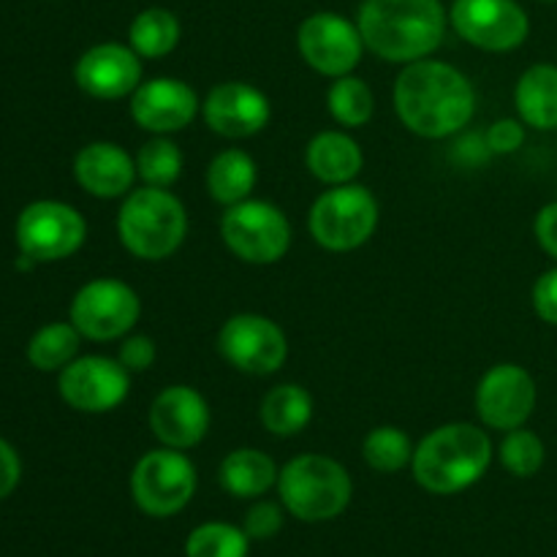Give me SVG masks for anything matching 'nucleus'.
I'll list each match as a JSON object with an SVG mask.
<instances>
[{"label": "nucleus", "mask_w": 557, "mask_h": 557, "mask_svg": "<svg viewBox=\"0 0 557 557\" xmlns=\"http://www.w3.org/2000/svg\"><path fill=\"white\" fill-rule=\"evenodd\" d=\"M400 123L424 139H446L466 128L476 112V90L460 69L441 60H413L395 82Z\"/></svg>", "instance_id": "f257e3e1"}, {"label": "nucleus", "mask_w": 557, "mask_h": 557, "mask_svg": "<svg viewBox=\"0 0 557 557\" xmlns=\"http://www.w3.org/2000/svg\"><path fill=\"white\" fill-rule=\"evenodd\" d=\"M313 419V397L299 384H281L267 392L261 403V424L277 438L302 433Z\"/></svg>", "instance_id": "393cba45"}, {"label": "nucleus", "mask_w": 557, "mask_h": 557, "mask_svg": "<svg viewBox=\"0 0 557 557\" xmlns=\"http://www.w3.org/2000/svg\"><path fill=\"white\" fill-rule=\"evenodd\" d=\"M139 294L123 281L98 277L85 283L71 302V324L87 341H120L139 321Z\"/></svg>", "instance_id": "1a4fd4ad"}, {"label": "nucleus", "mask_w": 557, "mask_h": 557, "mask_svg": "<svg viewBox=\"0 0 557 557\" xmlns=\"http://www.w3.org/2000/svg\"><path fill=\"white\" fill-rule=\"evenodd\" d=\"M60 397L74 411L107 413L128 397L131 373L120 359L79 357L60 370Z\"/></svg>", "instance_id": "4468645a"}, {"label": "nucleus", "mask_w": 557, "mask_h": 557, "mask_svg": "<svg viewBox=\"0 0 557 557\" xmlns=\"http://www.w3.org/2000/svg\"><path fill=\"white\" fill-rule=\"evenodd\" d=\"M281 528H283V511L281 506L270 504V500H259L256 506H250L243 522V531L248 533L253 542L272 539L275 533H281Z\"/></svg>", "instance_id": "473e14b6"}, {"label": "nucleus", "mask_w": 557, "mask_h": 557, "mask_svg": "<svg viewBox=\"0 0 557 557\" xmlns=\"http://www.w3.org/2000/svg\"><path fill=\"white\" fill-rule=\"evenodd\" d=\"M74 177L96 199H120L131 190L136 172V158H131L114 141H92L74 158Z\"/></svg>", "instance_id": "aec40b11"}, {"label": "nucleus", "mask_w": 557, "mask_h": 557, "mask_svg": "<svg viewBox=\"0 0 557 557\" xmlns=\"http://www.w3.org/2000/svg\"><path fill=\"white\" fill-rule=\"evenodd\" d=\"M297 47L310 69L332 79L351 74L364 52L359 27L332 11H319L299 25Z\"/></svg>", "instance_id": "ddd939ff"}, {"label": "nucleus", "mask_w": 557, "mask_h": 557, "mask_svg": "<svg viewBox=\"0 0 557 557\" xmlns=\"http://www.w3.org/2000/svg\"><path fill=\"white\" fill-rule=\"evenodd\" d=\"M547 3H557V0H547Z\"/></svg>", "instance_id": "58836bf2"}, {"label": "nucleus", "mask_w": 557, "mask_h": 557, "mask_svg": "<svg viewBox=\"0 0 557 557\" xmlns=\"http://www.w3.org/2000/svg\"><path fill=\"white\" fill-rule=\"evenodd\" d=\"M210 406L194 386H169L150 406V430L169 449H194L210 433Z\"/></svg>", "instance_id": "a211bd4d"}, {"label": "nucleus", "mask_w": 557, "mask_h": 557, "mask_svg": "<svg viewBox=\"0 0 557 557\" xmlns=\"http://www.w3.org/2000/svg\"><path fill=\"white\" fill-rule=\"evenodd\" d=\"M117 359L128 373H145V370H150L156 364V343L145 335L125 337L120 343Z\"/></svg>", "instance_id": "72a5a7b5"}, {"label": "nucleus", "mask_w": 557, "mask_h": 557, "mask_svg": "<svg viewBox=\"0 0 557 557\" xmlns=\"http://www.w3.org/2000/svg\"><path fill=\"white\" fill-rule=\"evenodd\" d=\"M413 449L417 446L411 444V438L400 428L386 424V428L370 430L362 444V457L373 471L397 473L406 466H411Z\"/></svg>", "instance_id": "c756f323"}, {"label": "nucleus", "mask_w": 557, "mask_h": 557, "mask_svg": "<svg viewBox=\"0 0 557 557\" xmlns=\"http://www.w3.org/2000/svg\"><path fill=\"white\" fill-rule=\"evenodd\" d=\"M484 141H487L490 152H498V156H511V152L520 150L522 141H525V128L520 125V120H509V117L498 120V123H493L487 128Z\"/></svg>", "instance_id": "f704fd0d"}, {"label": "nucleus", "mask_w": 557, "mask_h": 557, "mask_svg": "<svg viewBox=\"0 0 557 557\" xmlns=\"http://www.w3.org/2000/svg\"><path fill=\"white\" fill-rule=\"evenodd\" d=\"M310 174L324 185H346L362 172V147L346 131H321L305 150Z\"/></svg>", "instance_id": "412c9836"}, {"label": "nucleus", "mask_w": 557, "mask_h": 557, "mask_svg": "<svg viewBox=\"0 0 557 557\" xmlns=\"http://www.w3.org/2000/svg\"><path fill=\"white\" fill-rule=\"evenodd\" d=\"M196 493V468L180 449H152L131 473V495L145 515L174 517Z\"/></svg>", "instance_id": "6e6552de"}, {"label": "nucleus", "mask_w": 557, "mask_h": 557, "mask_svg": "<svg viewBox=\"0 0 557 557\" xmlns=\"http://www.w3.org/2000/svg\"><path fill=\"white\" fill-rule=\"evenodd\" d=\"M221 234L226 248L248 264H275L292 245V223L275 205L245 199L223 212Z\"/></svg>", "instance_id": "0eeeda50"}, {"label": "nucleus", "mask_w": 557, "mask_h": 557, "mask_svg": "<svg viewBox=\"0 0 557 557\" xmlns=\"http://www.w3.org/2000/svg\"><path fill=\"white\" fill-rule=\"evenodd\" d=\"M533 232H536V239L544 253L553 256L557 261V201H549L547 207H542L536 223H533Z\"/></svg>", "instance_id": "e433bc0d"}, {"label": "nucleus", "mask_w": 557, "mask_h": 557, "mask_svg": "<svg viewBox=\"0 0 557 557\" xmlns=\"http://www.w3.org/2000/svg\"><path fill=\"white\" fill-rule=\"evenodd\" d=\"M20 476H22L20 457H16V451L0 438V500L9 498V495L14 493L16 484H20Z\"/></svg>", "instance_id": "4c0bfd02"}, {"label": "nucleus", "mask_w": 557, "mask_h": 557, "mask_svg": "<svg viewBox=\"0 0 557 557\" xmlns=\"http://www.w3.org/2000/svg\"><path fill=\"white\" fill-rule=\"evenodd\" d=\"M536 381L525 368L515 362L495 364L476 386V411L487 428L509 430L525 428L536 408Z\"/></svg>", "instance_id": "2eb2a0df"}, {"label": "nucleus", "mask_w": 557, "mask_h": 557, "mask_svg": "<svg viewBox=\"0 0 557 557\" xmlns=\"http://www.w3.org/2000/svg\"><path fill=\"white\" fill-rule=\"evenodd\" d=\"M308 226L324 250H357L379 226V201L364 185H332L310 207Z\"/></svg>", "instance_id": "423d86ee"}, {"label": "nucleus", "mask_w": 557, "mask_h": 557, "mask_svg": "<svg viewBox=\"0 0 557 557\" xmlns=\"http://www.w3.org/2000/svg\"><path fill=\"white\" fill-rule=\"evenodd\" d=\"M256 161L245 150H223L207 166V190L218 205H239V201L250 199L256 188Z\"/></svg>", "instance_id": "b1692460"}, {"label": "nucleus", "mask_w": 557, "mask_h": 557, "mask_svg": "<svg viewBox=\"0 0 557 557\" xmlns=\"http://www.w3.org/2000/svg\"><path fill=\"white\" fill-rule=\"evenodd\" d=\"M281 504L302 522H326L351 504L354 484L346 468L324 455H299L277 476Z\"/></svg>", "instance_id": "39448f33"}, {"label": "nucleus", "mask_w": 557, "mask_h": 557, "mask_svg": "<svg viewBox=\"0 0 557 557\" xmlns=\"http://www.w3.org/2000/svg\"><path fill=\"white\" fill-rule=\"evenodd\" d=\"M183 166L185 161L180 147L163 136L141 145L139 156H136V172L145 180V185H152V188H169V185L177 183Z\"/></svg>", "instance_id": "7c9ffc66"}, {"label": "nucleus", "mask_w": 557, "mask_h": 557, "mask_svg": "<svg viewBox=\"0 0 557 557\" xmlns=\"http://www.w3.org/2000/svg\"><path fill=\"white\" fill-rule=\"evenodd\" d=\"M500 466L511 473V476L531 479L542 471L544 457H547V449H544V441L539 438L533 430L517 428L506 433V438L500 441Z\"/></svg>", "instance_id": "2f4dec72"}, {"label": "nucleus", "mask_w": 557, "mask_h": 557, "mask_svg": "<svg viewBox=\"0 0 557 557\" xmlns=\"http://www.w3.org/2000/svg\"><path fill=\"white\" fill-rule=\"evenodd\" d=\"M188 234V212L166 188H145L125 196L117 215V237L131 256L141 261H163L183 245Z\"/></svg>", "instance_id": "20e7f679"}, {"label": "nucleus", "mask_w": 557, "mask_h": 557, "mask_svg": "<svg viewBox=\"0 0 557 557\" xmlns=\"http://www.w3.org/2000/svg\"><path fill=\"white\" fill-rule=\"evenodd\" d=\"M128 44L139 58H166L180 44L177 16L158 5L139 11L128 27Z\"/></svg>", "instance_id": "a878e982"}, {"label": "nucleus", "mask_w": 557, "mask_h": 557, "mask_svg": "<svg viewBox=\"0 0 557 557\" xmlns=\"http://www.w3.org/2000/svg\"><path fill=\"white\" fill-rule=\"evenodd\" d=\"M79 90L101 101H117L141 85V58L125 44H98L76 60Z\"/></svg>", "instance_id": "6ab92c4d"}, {"label": "nucleus", "mask_w": 557, "mask_h": 557, "mask_svg": "<svg viewBox=\"0 0 557 557\" xmlns=\"http://www.w3.org/2000/svg\"><path fill=\"white\" fill-rule=\"evenodd\" d=\"M79 330L74 324H47L30 337L27 343V359H30L33 368L44 370V373H52V370H63L65 364H71L79 351Z\"/></svg>", "instance_id": "bb28decb"}, {"label": "nucleus", "mask_w": 557, "mask_h": 557, "mask_svg": "<svg viewBox=\"0 0 557 557\" xmlns=\"http://www.w3.org/2000/svg\"><path fill=\"white\" fill-rule=\"evenodd\" d=\"M531 299L539 319L557 326V267H553V270H547L539 277L536 286H533Z\"/></svg>", "instance_id": "c9c22d12"}, {"label": "nucleus", "mask_w": 557, "mask_h": 557, "mask_svg": "<svg viewBox=\"0 0 557 557\" xmlns=\"http://www.w3.org/2000/svg\"><path fill=\"white\" fill-rule=\"evenodd\" d=\"M221 487L234 498H259V495L270 493L277 487V471L275 460L259 449H237L226 455L221 462Z\"/></svg>", "instance_id": "5701e85b"}, {"label": "nucleus", "mask_w": 557, "mask_h": 557, "mask_svg": "<svg viewBox=\"0 0 557 557\" xmlns=\"http://www.w3.org/2000/svg\"><path fill=\"white\" fill-rule=\"evenodd\" d=\"M199 96L194 87L174 76H156L131 92V117L152 134H174L194 123Z\"/></svg>", "instance_id": "f3484780"}, {"label": "nucleus", "mask_w": 557, "mask_h": 557, "mask_svg": "<svg viewBox=\"0 0 557 557\" xmlns=\"http://www.w3.org/2000/svg\"><path fill=\"white\" fill-rule=\"evenodd\" d=\"M520 120L536 131L557 128V65H531L515 87Z\"/></svg>", "instance_id": "4be33fe9"}, {"label": "nucleus", "mask_w": 557, "mask_h": 557, "mask_svg": "<svg viewBox=\"0 0 557 557\" xmlns=\"http://www.w3.org/2000/svg\"><path fill=\"white\" fill-rule=\"evenodd\" d=\"M357 27L370 52L408 65L441 47L446 14L441 0H364Z\"/></svg>", "instance_id": "f03ea898"}, {"label": "nucleus", "mask_w": 557, "mask_h": 557, "mask_svg": "<svg viewBox=\"0 0 557 557\" xmlns=\"http://www.w3.org/2000/svg\"><path fill=\"white\" fill-rule=\"evenodd\" d=\"M205 123L226 139H248L267 128L272 117L270 98L248 82H221L201 103Z\"/></svg>", "instance_id": "dca6fc26"}, {"label": "nucleus", "mask_w": 557, "mask_h": 557, "mask_svg": "<svg viewBox=\"0 0 557 557\" xmlns=\"http://www.w3.org/2000/svg\"><path fill=\"white\" fill-rule=\"evenodd\" d=\"M250 536L232 522H205L185 542V557H248Z\"/></svg>", "instance_id": "c85d7f7f"}, {"label": "nucleus", "mask_w": 557, "mask_h": 557, "mask_svg": "<svg viewBox=\"0 0 557 557\" xmlns=\"http://www.w3.org/2000/svg\"><path fill=\"white\" fill-rule=\"evenodd\" d=\"M493 462V441L468 422H451L424 435L413 449V479L433 495H457L473 487Z\"/></svg>", "instance_id": "7ed1b4c3"}, {"label": "nucleus", "mask_w": 557, "mask_h": 557, "mask_svg": "<svg viewBox=\"0 0 557 557\" xmlns=\"http://www.w3.org/2000/svg\"><path fill=\"white\" fill-rule=\"evenodd\" d=\"M87 223L63 201H33L16 221V243L33 261H60L85 245Z\"/></svg>", "instance_id": "9d476101"}, {"label": "nucleus", "mask_w": 557, "mask_h": 557, "mask_svg": "<svg viewBox=\"0 0 557 557\" xmlns=\"http://www.w3.org/2000/svg\"><path fill=\"white\" fill-rule=\"evenodd\" d=\"M218 351L248 375H270L286 364L288 343L281 326L259 313L232 315L218 332Z\"/></svg>", "instance_id": "9b49d317"}, {"label": "nucleus", "mask_w": 557, "mask_h": 557, "mask_svg": "<svg viewBox=\"0 0 557 557\" xmlns=\"http://www.w3.org/2000/svg\"><path fill=\"white\" fill-rule=\"evenodd\" d=\"M326 107L330 114L346 128H362L370 117H373V92H370L368 82L359 76H337L332 82L330 92H326Z\"/></svg>", "instance_id": "cd10ccee"}, {"label": "nucleus", "mask_w": 557, "mask_h": 557, "mask_svg": "<svg viewBox=\"0 0 557 557\" xmlns=\"http://www.w3.org/2000/svg\"><path fill=\"white\" fill-rule=\"evenodd\" d=\"M449 20L462 41L484 52H511L531 33L525 9L517 0H455Z\"/></svg>", "instance_id": "f8f14e48"}]
</instances>
